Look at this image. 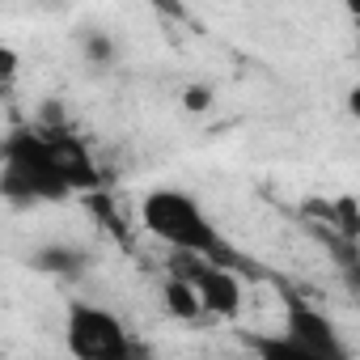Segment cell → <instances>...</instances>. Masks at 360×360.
Masks as SVG:
<instances>
[{
    "label": "cell",
    "instance_id": "obj_1",
    "mask_svg": "<svg viewBox=\"0 0 360 360\" xmlns=\"http://www.w3.org/2000/svg\"><path fill=\"white\" fill-rule=\"evenodd\" d=\"M0 195L13 208H34V204H64L72 200V183L60 165L51 131H13L0 148Z\"/></svg>",
    "mask_w": 360,
    "mask_h": 360
},
{
    "label": "cell",
    "instance_id": "obj_2",
    "mask_svg": "<svg viewBox=\"0 0 360 360\" xmlns=\"http://www.w3.org/2000/svg\"><path fill=\"white\" fill-rule=\"evenodd\" d=\"M140 225L165 242L169 250L183 255H204V259H221L229 263V246L221 238V229L212 225V217L200 208V200H191L178 187H157L140 200Z\"/></svg>",
    "mask_w": 360,
    "mask_h": 360
},
{
    "label": "cell",
    "instance_id": "obj_3",
    "mask_svg": "<svg viewBox=\"0 0 360 360\" xmlns=\"http://www.w3.org/2000/svg\"><path fill=\"white\" fill-rule=\"evenodd\" d=\"M64 343L77 360H127L136 352L119 314H110L106 305H94V301H68Z\"/></svg>",
    "mask_w": 360,
    "mask_h": 360
},
{
    "label": "cell",
    "instance_id": "obj_4",
    "mask_svg": "<svg viewBox=\"0 0 360 360\" xmlns=\"http://www.w3.org/2000/svg\"><path fill=\"white\" fill-rule=\"evenodd\" d=\"M174 255H178L174 276H183V280L195 288V297H200V305H204L208 318L233 322V318L242 314L246 292H242V280L233 276L229 263H221V259H204V255H183V250H174Z\"/></svg>",
    "mask_w": 360,
    "mask_h": 360
},
{
    "label": "cell",
    "instance_id": "obj_5",
    "mask_svg": "<svg viewBox=\"0 0 360 360\" xmlns=\"http://www.w3.org/2000/svg\"><path fill=\"white\" fill-rule=\"evenodd\" d=\"M314 360H347V347L335 335V322L309 305H288V326H284Z\"/></svg>",
    "mask_w": 360,
    "mask_h": 360
},
{
    "label": "cell",
    "instance_id": "obj_6",
    "mask_svg": "<svg viewBox=\"0 0 360 360\" xmlns=\"http://www.w3.org/2000/svg\"><path fill=\"white\" fill-rule=\"evenodd\" d=\"M30 267L34 271H47V276H81L89 267V255L81 246H68V242H56V246H39L30 255Z\"/></svg>",
    "mask_w": 360,
    "mask_h": 360
},
{
    "label": "cell",
    "instance_id": "obj_7",
    "mask_svg": "<svg viewBox=\"0 0 360 360\" xmlns=\"http://www.w3.org/2000/svg\"><path fill=\"white\" fill-rule=\"evenodd\" d=\"M161 305H165V314L178 318V322H200V318H208L204 305H200V297H195V288H191L183 276H169V280H165Z\"/></svg>",
    "mask_w": 360,
    "mask_h": 360
},
{
    "label": "cell",
    "instance_id": "obj_8",
    "mask_svg": "<svg viewBox=\"0 0 360 360\" xmlns=\"http://www.w3.org/2000/svg\"><path fill=\"white\" fill-rule=\"evenodd\" d=\"M255 352L267 356V360H314L288 330H284V335H263V339H255Z\"/></svg>",
    "mask_w": 360,
    "mask_h": 360
},
{
    "label": "cell",
    "instance_id": "obj_9",
    "mask_svg": "<svg viewBox=\"0 0 360 360\" xmlns=\"http://www.w3.org/2000/svg\"><path fill=\"white\" fill-rule=\"evenodd\" d=\"M330 212L339 217V233H343L347 242H356V225H360V221H356V200H352V195H343V200H335V208H330Z\"/></svg>",
    "mask_w": 360,
    "mask_h": 360
},
{
    "label": "cell",
    "instance_id": "obj_10",
    "mask_svg": "<svg viewBox=\"0 0 360 360\" xmlns=\"http://www.w3.org/2000/svg\"><path fill=\"white\" fill-rule=\"evenodd\" d=\"M208 102H212V89H208V85H195V89H187V98H183L187 110H204Z\"/></svg>",
    "mask_w": 360,
    "mask_h": 360
},
{
    "label": "cell",
    "instance_id": "obj_11",
    "mask_svg": "<svg viewBox=\"0 0 360 360\" xmlns=\"http://www.w3.org/2000/svg\"><path fill=\"white\" fill-rule=\"evenodd\" d=\"M85 51H94V60H110V39L106 34H89L85 39Z\"/></svg>",
    "mask_w": 360,
    "mask_h": 360
},
{
    "label": "cell",
    "instance_id": "obj_12",
    "mask_svg": "<svg viewBox=\"0 0 360 360\" xmlns=\"http://www.w3.org/2000/svg\"><path fill=\"white\" fill-rule=\"evenodd\" d=\"M13 68H18L13 51H5V47H0V77H13Z\"/></svg>",
    "mask_w": 360,
    "mask_h": 360
}]
</instances>
